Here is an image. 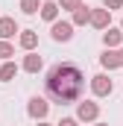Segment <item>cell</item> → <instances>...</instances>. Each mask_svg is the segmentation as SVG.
<instances>
[{"mask_svg":"<svg viewBox=\"0 0 123 126\" xmlns=\"http://www.w3.org/2000/svg\"><path fill=\"white\" fill-rule=\"evenodd\" d=\"M44 88H47V97L53 103H59V106L79 103L82 100V91H85V73L76 64L62 62L56 67H50V73L44 79Z\"/></svg>","mask_w":123,"mask_h":126,"instance_id":"1","label":"cell"},{"mask_svg":"<svg viewBox=\"0 0 123 126\" xmlns=\"http://www.w3.org/2000/svg\"><path fill=\"white\" fill-rule=\"evenodd\" d=\"M97 117H100V103H94V100H79L76 103V120L97 123Z\"/></svg>","mask_w":123,"mask_h":126,"instance_id":"2","label":"cell"},{"mask_svg":"<svg viewBox=\"0 0 123 126\" xmlns=\"http://www.w3.org/2000/svg\"><path fill=\"white\" fill-rule=\"evenodd\" d=\"M111 91H114V82H111L106 73L91 76V94H94V97H108Z\"/></svg>","mask_w":123,"mask_h":126,"instance_id":"3","label":"cell"},{"mask_svg":"<svg viewBox=\"0 0 123 126\" xmlns=\"http://www.w3.org/2000/svg\"><path fill=\"white\" fill-rule=\"evenodd\" d=\"M47 111H50V103H47L44 97H32L30 106H27V114H30L32 120H44V117H47Z\"/></svg>","mask_w":123,"mask_h":126,"instance_id":"4","label":"cell"},{"mask_svg":"<svg viewBox=\"0 0 123 126\" xmlns=\"http://www.w3.org/2000/svg\"><path fill=\"white\" fill-rule=\"evenodd\" d=\"M50 35H53V41H70L73 38V24L70 21H53Z\"/></svg>","mask_w":123,"mask_h":126,"instance_id":"5","label":"cell"},{"mask_svg":"<svg viewBox=\"0 0 123 126\" xmlns=\"http://www.w3.org/2000/svg\"><path fill=\"white\" fill-rule=\"evenodd\" d=\"M88 24H91L94 30H108V24H111V12L103 9V6H100V9H91V21H88Z\"/></svg>","mask_w":123,"mask_h":126,"instance_id":"6","label":"cell"},{"mask_svg":"<svg viewBox=\"0 0 123 126\" xmlns=\"http://www.w3.org/2000/svg\"><path fill=\"white\" fill-rule=\"evenodd\" d=\"M103 44H106V50H117V47H123V32L117 30V27L103 30Z\"/></svg>","mask_w":123,"mask_h":126,"instance_id":"7","label":"cell"},{"mask_svg":"<svg viewBox=\"0 0 123 126\" xmlns=\"http://www.w3.org/2000/svg\"><path fill=\"white\" fill-rule=\"evenodd\" d=\"M18 44H21L27 53H32V50L38 47V32H35V30H21V35H18Z\"/></svg>","mask_w":123,"mask_h":126,"instance_id":"8","label":"cell"},{"mask_svg":"<svg viewBox=\"0 0 123 126\" xmlns=\"http://www.w3.org/2000/svg\"><path fill=\"white\" fill-rule=\"evenodd\" d=\"M15 32H21V30H18V24H15V18H0V41L15 38Z\"/></svg>","mask_w":123,"mask_h":126,"instance_id":"9","label":"cell"},{"mask_svg":"<svg viewBox=\"0 0 123 126\" xmlns=\"http://www.w3.org/2000/svg\"><path fill=\"white\" fill-rule=\"evenodd\" d=\"M38 12H41V18L50 21V24L59 21V6H56V0H41V9H38Z\"/></svg>","mask_w":123,"mask_h":126,"instance_id":"10","label":"cell"},{"mask_svg":"<svg viewBox=\"0 0 123 126\" xmlns=\"http://www.w3.org/2000/svg\"><path fill=\"white\" fill-rule=\"evenodd\" d=\"M41 67H44V59H41L38 53H27V56H24V70H27V73H38Z\"/></svg>","mask_w":123,"mask_h":126,"instance_id":"11","label":"cell"},{"mask_svg":"<svg viewBox=\"0 0 123 126\" xmlns=\"http://www.w3.org/2000/svg\"><path fill=\"white\" fill-rule=\"evenodd\" d=\"M88 21H91V6H85V3H82V6L73 12V21H70V24H73V27H85Z\"/></svg>","mask_w":123,"mask_h":126,"instance_id":"12","label":"cell"},{"mask_svg":"<svg viewBox=\"0 0 123 126\" xmlns=\"http://www.w3.org/2000/svg\"><path fill=\"white\" fill-rule=\"evenodd\" d=\"M18 76V64L15 62H3V67H0V82H12Z\"/></svg>","mask_w":123,"mask_h":126,"instance_id":"13","label":"cell"},{"mask_svg":"<svg viewBox=\"0 0 123 126\" xmlns=\"http://www.w3.org/2000/svg\"><path fill=\"white\" fill-rule=\"evenodd\" d=\"M100 64H103L106 70H114V67H120V64H117V53H114V50H106V53L100 56Z\"/></svg>","mask_w":123,"mask_h":126,"instance_id":"14","label":"cell"},{"mask_svg":"<svg viewBox=\"0 0 123 126\" xmlns=\"http://www.w3.org/2000/svg\"><path fill=\"white\" fill-rule=\"evenodd\" d=\"M41 9V0H21V12L24 15H38Z\"/></svg>","mask_w":123,"mask_h":126,"instance_id":"15","label":"cell"},{"mask_svg":"<svg viewBox=\"0 0 123 126\" xmlns=\"http://www.w3.org/2000/svg\"><path fill=\"white\" fill-rule=\"evenodd\" d=\"M56 6H59V12L62 9H64V12H76V9L82 6V0H59Z\"/></svg>","mask_w":123,"mask_h":126,"instance_id":"16","label":"cell"},{"mask_svg":"<svg viewBox=\"0 0 123 126\" xmlns=\"http://www.w3.org/2000/svg\"><path fill=\"white\" fill-rule=\"evenodd\" d=\"M12 56H15V47H12L9 41H0V59H3V62H9Z\"/></svg>","mask_w":123,"mask_h":126,"instance_id":"17","label":"cell"},{"mask_svg":"<svg viewBox=\"0 0 123 126\" xmlns=\"http://www.w3.org/2000/svg\"><path fill=\"white\" fill-rule=\"evenodd\" d=\"M103 9L114 12V9H123V0H103Z\"/></svg>","mask_w":123,"mask_h":126,"instance_id":"18","label":"cell"},{"mask_svg":"<svg viewBox=\"0 0 123 126\" xmlns=\"http://www.w3.org/2000/svg\"><path fill=\"white\" fill-rule=\"evenodd\" d=\"M56 126H79V120H76V117H62Z\"/></svg>","mask_w":123,"mask_h":126,"instance_id":"19","label":"cell"},{"mask_svg":"<svg viewBox=\"0 0 123 126\" xmlns=\"http://www.w3.org/2000/svg\"><path fill=\"white\" fill-rule=\"evenodd\" d=\"M114 53H117V64H120V67H123V47H117Z\"/></svg>","mask_w":123,"mask_h":126,"instance_id":"20","label":"cell"},{"mask_svg":"<svg viewBox=\"0 0 123 126\" xmlns=\"http://www.w3.org/2000/svg\"><path fill=\"white\" fill-rule=\"evenodd\" d=\"M38 126H50V123H44V120H38Z\"/></svg>","mask_w":123,"mask_h":126,"instance_id":"21","label":"cell"},{"mask_svg":"<svg viewBox=\"0 0 123 126\" xmlns=\"http://www.w3.org/2000/svg\"><path fill=\"white\" fill-rule=\"evenodd\" d=\"M94 126H108V123H94Z\"/></svg>","mask_w":123,"mask_h":126,"instance_id":"22","label":"cell"},{"mask_svg":"<svg viewBox=\"0 0 123 126\" xmlns=\"http://www.w3.org/2000/svg\"><path fill=\"white\" fill-rule=\"evenodd\" d=\"M120 32H123V21H120Z\"/></svg>","mask_w":123,"mask_h":126,"instance_id":"23","label":"cell"}]
</instances>
